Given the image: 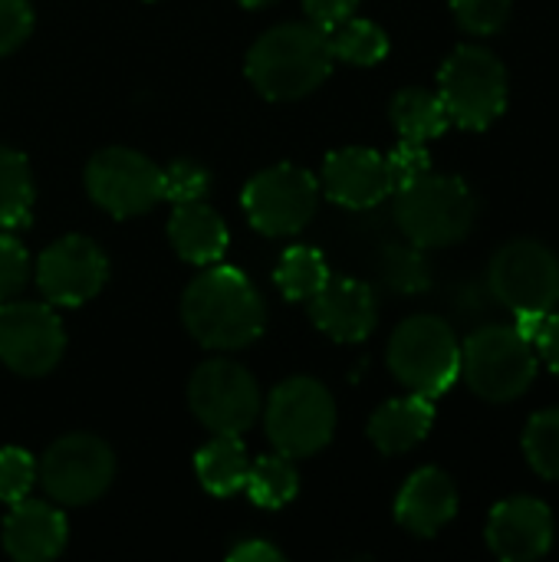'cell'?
<instances>
[{"instance_id": "obj_20", "label": "cell", "mask_w": 559, "mask_h": 562, "mask_svg": "<svg viewBox=\"0 0 559 562\" xmlns=\"http://www.w3.org/2000/svg\"><path fill=\"white\" fill-rule=\"evenodd\" d=\"M168 240L181 260L211 267L224 257L231 237L214 207H208L204 201H185V204H175L168 217Z\"/></svg>"}, {"instance_id": "obj_34", "label": "cell", "mask_w": 559, "mask_h": 562, "mask_svg": "<svg viewBox=\"0 0 559 562\" xmlns=\"http://www.w3.org/2000/svg\"><path fill=\"white\" fill-rule=\"evenodd\" d=\"M385 165H389L392 191H402V188L415 184L418 178H425L432 171V155H428V148L422 142H399L385 155Z\"/></svg>"}, {"instance_id": "obj_21", "label": "cell", "mask_w": 559, "mask_h": 562, "mask_svg": "<svg viewBox=\"0 0 559 562\" xmlns=\"http://www.w3.org/2000/svg\"><path fill=\"white\" fill-rule=\"evenodd\" d=\"M435 425V405L425 395H405L385 402L369 418V438L382 454H405L428 438Z\"/></svg>"}, {"instance_id": "obj_25", "label": "cell", "mask_w": 559, "mask_h": 562, "mask_svg": "<svg viewBox=\"0 0 559 562\" xmlns=\"http://www.w3.org/2000/svg\"><path fill=\"white\" fill-rule=\"evenodd\" d=\"M247 497L264 507V510H280L283 504H290L300 491V474L293 468V458L287 454H264L250 464L247 471V484H244Z\"/></svg>"}, {"instance_id": "obj_27", "label": "cell", "mask_w": 559, "mask_h": 562, "mask_svg": "<svg viewBox=\"0 0 559 562\" xmlns=\"http://www.w3.org/2000/svg\"><path fill=\"white\" fill-rule=\"evenodd\" d=\"M329 46L333 56L353 66H376L389 56V36L379 23L372 20H356L346 16L343 23L329 26Z\"/></svg>"}, {"instance_id": "obj_2", "label": "cell", "mask_w": 559, "mask_h": 562, "mask_svg": "<svg viewBox=\"0 0 559 562\" xmlns=\"http://www.w3.org/2000/svg\"><path fill=\"white\" fill-rule=\"evenodd\" d=\"M333 46L329 33L306 23H280L257 36V43L247 53V79L250 86L273 102L310 95L326 82L333 72Z\"/></svg>"}, {"instance_id": "obj_17", "label": "cell", "mask_w": 559, "mask_h": 562, "mask_svg": "<svg viewBox=\"0 0 559 562\" xmlns=\"http://www.w3.org/2000/svg\"><path fill=\"white\" fill-rule=\"evenodd\" d=\"M323 194L343 207L366 211L392 194L385 155L372 148H339L323 161Z\"/></svg>"}, {"instance_id": "obj_3", "label": "cell", "mask_w": 559, "mask_h": 562, "mask_svg": "<svg viewBox=\"0 0 559 562\" xmlns=\"http://www.w3.org/2000/svg\"><path fill=\"white\" fill-rule=\"evenodd\" d=\"M395 221L415 247H451L465 240L478 217V201L458 175L428 171L415 184L395 191Z\"/></svg>"}, {"instance_id": "obj_23", "label": "cell", "mask_w": 559, "mask_h": 562, "mask_svg": "<svg viewBox=\"0 0 559 562\" xmlns=\"http://www.w3.org/2000/svg\"><path fill=\"white\" fill-rule=\"evenodd\" d=\"M389 115H392V125H395L402 142H422V145L438 138V135H445L448 125H451L441 95L428 92V89H418V86L402 89L392 99Z\"/></svg>"}, {"instance_id": "obj_35", "label": "cell", "mask_w": 559, "mask_h": 562, "mask_svg": "<svg viewBox=\"0 0 559 562\" xmlns=\"http://www.w3.org/2000/svg\"><path fill=\"white\" fill-rule=\"evenodd\" d=\"M30 280V257L10 231H0V300L16 296Z\"/></svg>"}, {"instance_id": "obj_12", "label": "cell", "mask_w": 559, "mask_h": 562, "mask_svg": "<svg viewBox=\"0 0 559 562\" xmlns=\"http://www.w3.org/2000/svg\"><path fill=\"white\" fill-rule=\"evenodd\" d=\"M86 191L112 217H138L161 201V168L135 148H102L86 168Z\"/></svg>"}, {"instance_id": "obj_22", "label": "cell", "mask_w": 559, "mask_h": 562, "mask_svg": "<svg viewBox=\"0 0 559 562\" xmlns=\"http://www.w3.org/2000/svg\"><path fill=\"white\" fill-rule=\"evenodd\" d=\"M194 471H198L201 487L214 497H231L244 491L250 461H247L241 435H214L194 454Z\"/></svg>"}, {"instance_id": "obj_29", "label": "cell", "mask_w": 559, "mask_h": 562, "mask_svg": "<svg viewBox=\"0 0 559 562\" xmlns=\"http://www.w3.org/2000/svg\"><path fill=\"white\" fill-rule=\"evenodd\" d=\"M379 273L395 293H425L432 286L428 263L422 257V247H415V244L385 247V254L379 260Z\"/></svg>"}, {"instance_id": "obj_39", "label": "cell", "mask_w": 559, "mask_h": 562, "mask_svg": "<svg viewBox=\"0 0 559 562\" xmlns=\"http://www.w3.org/2000/svg\"><path fill=\"white\" fill-rule=\"evenodd\" d=\"M241 7H247V10H257V7H270V3H277V0H237Z\"/></svg>"}, {"instance_id": "obj_32", "label": "cell", "mask_w": 559, "mask_h": 562, "mask_svg": "<svg viewBox=\"0 0 559 562\" xmlns=\"http://www.w3.org/2000/svg\"><path fill=\"white\" fill-rule=\"evenodd\" d=\"M517 329L530 339L534 352L547 362V369L559 375V313H521Z\"/></svg>"}, {"instance_id": "obj_24", "label": "cell", "mask_w": 559, "mask_h": 562, "mask_svg": "<svg viewBox=\"0 0 559 562\" xmlns=\"http://www.w3.org/2000/svg\"><path fill=\"white\" fill-rule=\"evenodd\" d=\"M33 211V175L20 151L0 145V231H20Z\"/></svg>"}, {"instance_id": "obj_26", "label": "cell", "mask_w": 559, "mask_h": 562, "mask_svg": "<svg viewBox=\"0 0 559 562\" xmlns=\"http://www.w3.org/2000/svg\"><path fill=\"white\" fill-rule=\"evenodd\" d=\"M329 280V263L316 247H290L277 260L273 283L287 300H313Z\"/></svg>"}, {"instance_id": "obj_19", "label": "cell", "mask_w": 559, "mask_h": 562, "mask_svg": "<svg viewBox=\"0 0 559 562\" xmlns=\"http://www.w3.org/2000/svg\"><path fill=\"white\" fill-rule=\"evenodd\" d=\"M458 514V487L455 481L438 468L415 471L395 501V520L412 537H435L441 527H448Z\"/></svg>"}, {"instance_id": "obj_18", "label": "cell", "mask_w": 559, "mask_h": 562, "mask_svg": "<svg viewBox=\"0 0 559 562\" xmlns=\"http://www.w3.org/2000/svg\"><path fill=\"white\" fill-rule=\"evenodd\" d=\"M66 517L43 501H16L3 517V550L16 562H46L66 550Z\"/></svg>"}, {"instance_id": "obj_4", "label": "cell", "mask_w": 559, "mask_h": 562, "mask_svg": "<svg viewBox=\"0 0 559 562\" xmlns=\"http://www.w3.org/2000/svg\"><path fill=\"white\" fill-rule=\"evenodd\" d=\"M461 375L478 398L504 405L534 385L537 352L517 326H481L461 346Z\"/></svg>"}, {"instance_id": "obj_13", "label": "cell", "mask_w": 559, "mask_h": 562, "mask_svg": "<svg viewBox=\"0 0 559 562\" xmlns=\"http://www.w3.org/2000/svg\"><path fill=\"white\" fill-rule=\"evenodd\" d=\"M66 349L59 316L43 303H0V362L23 375L40 379L56 369Z\"/></svg>"}, {"instance_id": "obj_33", "label": "cell", "mask_w": 559, "mask_h": 562, "mask_svg": "<svg viewBox=\"0 0 559 562\" xmlns=\"http://www.w3.org/2000/svg\"><path fill=\"white\" fill-rule=\"evenodd\" d=\"M458 23L468 33L491 36L511 20V0H451Z\"/></svg>"}, {"instance_id": "obj_28", "label": "cell", "mask_w": 559, "mask_h": 562, "mask_svg": "<svg viewBox=\"0 0 559 562\" xmlns=\"http://www.w3.org/2000/svg\"><path fill=\"white\" fill-rule=\"evenodd\" d=\"M524 454L530 461V468L547 477V481H559V408H547L537 412L527 422L524 431Z\"/></svg>"}, {"instance_id": "obj_31", "label": "cell", "mask_w": 559, "mask_h": 562, "mask_svg": "<svg viewBox=\"0 0 559 562\" xmlns=\"http://www.w3.org/2000/svg\"><path fill=\"white\" fill-rule=\"evenodd\" d=\"M36 484V464L20 448H0V504H16Z\"/></svg>"}, {"instance_id": "obj_14", "label": "cell", "mask_w": 559, "mask_h": 562, "mask_svg": "<svg viewBox=\"0 0 559 562\" xmlns=\"http://www.w3.org/2000/svg\"><path fill=\"white\" fill-rule=\"evenodd\" d=\"M109 260L96 240L82 234L59 237L36 260V286L56 306H82L102 293Z\"/></svg>"}, {"instance_id": "obj_37", "label": "cell", "mask_w": 559, "mask_h": 562, "mask_svg": "<svg viewBox=\"0 0 559 562\" xmlns=\"http://www.w3.org/2000/svg\"><path fill=\"white\" fill-rule=\"evenodd\" d=\"M356 7H359V0H303L306 16L323 30H329V26L343 23L346 16H353Z\"/></svg>"}, {"instance_id": "obj_38", "label": "cell", "mask_w": 559, "mask_h": 562, "mask_svg": "<svg viewBox=\"0 0 559 562\" xmlns=\"http://www.w3.org/2000/svg\"><path fill=\"white\" fill-rule=\"evenodd\" d=\"M227 560L231 562H280L283 560V553H280L273 543H267V540H244V543H237V547L227 553Z\"/></svg>"}, {"instance_id": "obj_10", "label": "cell", "mask_w": 559, "mask_h": 562, "mask_svg": "<svg viewBox=\"0 0 559 562\" xmlns=\"http://www.w3.org/2000/svg\"><path fill=\"white\" fill-rule=\"evenodd\" d=\"M488 286L511 313H550L559 303V260L540 240H511L488 263Z\"/></svg>"}, {"instance_id": "obj_15", "label": "cell", "mask_w": 559, "mask_h": 562, "mask_svg": "<svg viewBox=\"0 0 559 562\" xmlns=\"http://www.w3.org/2000/svg\"><path fill=\"white\" fill-rule=\"evenodd\" d=\"M488 547L497 560H540L554 547V514L537 497H511L491 510Z\"/></svg>"}, {"instance_id": "obj_11", "label": "cell", "mask_w": 559, "mask_h": 562, "mask_svg": "<svg viewBox=\"0 0 559 562\" xmlns=\"http://www.w3.org/2000/svg\"><path fill=\"white\" fill-rule=\"evenodd\" d=\"M188 405L211 435H244L260 415V389L244 366L211 359L191 375Z\"/></svg>"}, {"instance_id": "obj_30", "label": "cell", "mask_w": 559, "mask_h": 562, "mask_svg": "<svg viewBox=\"0 0 559 562\" xmlns=\"http://www.w3.org/2000/svg\"><path fill=\"white\" fill-rule=\"evenodd\" d=\"M211 188V175L201 161L191 158H178L168 168H161V198L171 204H185V201H204Z\"/></svg>"}, {"instance_id": "obj_8", "label": "cell", "mask_w": 559, "mask_h": 562, "mask_svg": "<svg viewBox=\"0 0 559 562\" xmlns=\"http://www.w3.org/2000/svg\"><path fill=\"white\" fill-rule=\"evenodd\" d=\"M244 214L267 237L300 234L320 204V181L300 165H273L257 171L244 188Z\"/></svg>"}, {"instance_id": "obj_9", "label": "cell", "mask_w": 559, "mask_h": 562, "mask_svg": "<svg viewBox=\"0 0 559 562\" xmlns=\"http://www.w3.org/2000/svg\"><path fill=\"white\" fill-rule=\"evenodd\" d=\"M115 477L112 448L96 435H66L46 448L36 464V481L63 507L99 501Z\"/></svg>"}, {"instance_id": "obj_5", "label": "cell", "mask_w": 559, "mask_h": 562, "mask_svg": "<svg viewBox=\"0 0 559 562\" xmlns=\"http://www.w3.org/2000/svg\"><path fill=\"white\" fill-rule=\"evenodd\" d=\"M389 369L409 392L435 402L461 379V342L445 319L412 316L392 333Z\"/></svg>"}, {"instance_id": "obj_36", "label": "cell", "mask_w": 559, "mask_h": 562, "mask_svg": "<svg viewBox=\"0 0 559 562\" xmlns=\"http://www.w3.org/2000/svg\"><path fill=\"white\" fill-rule=\"evenodd\" d=\"M33 33L30 0H0V56L13 53Z\"/></svg>"}, {"instance_id": "obj_6", "label": "cell", "mask_w": 559, "mask_h": 562, "mask_svg": "<svg viewBox=\"0 0 559 562\" xmlns=\"http://www.w3.org/2000/svg\"><path fill=\"white\" fill-rule=\"evenodd\" d=\"M438 95L455 125L481 132L507 109V69L484 46H458L438 72Z\"/></svg>"}, {"instance_id": "obj_7", "label": "cell", "mask_w": 559, "mask_h": 562, "mask_svg": "<svg viewBox=\"0 0 559 562\" xmlns=\"http://www.w3.org/2000/svg\"><path fill=\"white\" fill-rule=\"evenodd\" d=\"M336 405L326 385L297 375L280 382L267 402V438L287 458H310L333 441Z\"/></svg>"}, {"instance_id": "obj_1", "label": "cell", "mask_w": 559, "mask_h": 562, "mask_svg": "<svg viewBox=\"0 0 559 562\" xmlns=\"http://www.w3.org/2000/svg\"><path fill=\"white\" fill-rule=\"evenodd\" d=\"M181 319L204 349L227 352L250 346L264 333L267 310L247 273L211 263L188 283L181 296Z\"/></svg>"}, {"instance_id": "obj_16", "label": "cell", "mask_w": 559, "mask_h": 562, "mask_svg": "<svg viewBox=\"0 0 559 562\" xmlns=\"http://www.w3.org/2000/svg\"><path fill=\"white\" fill-rule=\"evenodd\" d=\"M310 316L336 342H362L379 323V303L369 283L353 277H329L310 300Z\"/></svg>"}]
</instances>
